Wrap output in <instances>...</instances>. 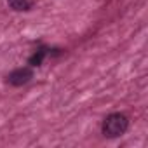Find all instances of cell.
I'll use <instances>...</instances> for the list:
<instances>
[{
    "instance_id": "obj_2",
    "label": "cell",
    "mask_w": 148,
    "mask_h": 148,
    "mask_svg": "<svg viewBox=\"0 0 148 148\" xmlns=\"http://www.w3.org/2000/svg\"><path fill=\"white\" fill-rule=\"evenodd\" d=\"M32 77H33V71H32L30 68H18V70H14L12 73H9L7 82L12 84V86H23V84L30 82Z\"/></svg>"
},
{
    "instance_id": "obj_3",
    "label": "cell",
    "mask_w": 148,
    "mask_h": 148,
    "mask_svg": "<svg viewBox=\"0 0 148 148\" xmlns=\"http://www.w3.org/2000/svg\"><path fill=\"white\" fill-rule=\"evenodd\" d=\"M7 4L14 11H30L33 7V0H7Z\"/></svg>"
},
{
    "instance_id": "obj_1",
    "label": "cell",
    "mask_w": 148,
    "mask_h": 148,
    "mask_svg": "<svg viewBox=\"0 0 148 148\" xmlns=\"http://www.w3.org/2000/svg\"><path fill=\"white\" fill-rule=\"evenodd\" d=\"M129 127V119L124 113H110L103 122V134L106 138H119L125 134Z\"/></svg>"
}]
</instances>
